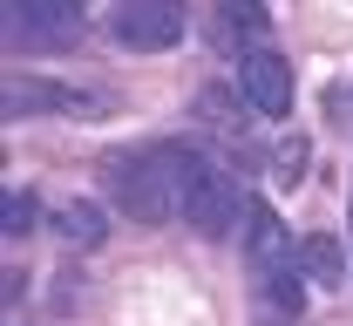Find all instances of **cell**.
Instances as JSON below:
<instances>
[{
  "instance_id": "6da1fadb",
  "label": "cell",
  "mask_w": 353,
  "mask_h": 326,
  "mask_svg": "<svg viewBox=\"0 0 353 326\" xmlns=\"http://www.w3.org/2000/svg\"><path fill=\"white\" fill-rule=\"evenodd\" d=\"M183 156L176 143H157V150H116L102 156V184L116 190V204L130 211L136 225H170L176 218V190H183Z\"/></svg>"
},
{
  "instance_id": "7a4b0ae2",
  "label": "cell",
  "mask_w": 353,
  "mask_h": 326,
  "mask_svg": "<svg viewBox=\"0 0 353 326\" xmlns=\"http://www.w3.org/2000/svg\"><path fill=\"white\" fill-rule=\"evenodd\" d=\"M176 218L204 238H224L238 225V190L224 170H211L204 156H183V190H176Z\"/></svg>"
},
{
  "instance_id": "3957f363",
  "label": "cell",
  "mask_w": 353,
  "mask_h": 326,
  "mask_svg": "<svg viewBox=\"0 0 353 326\" xmlns=\"http://www.w3.org/2000/svg\"><path fill=\"white\" fill-rule=\"evenodd\" d=\"M116 41L123 48H176L183 41V7L170 0H130V7H116Z\"/></svg>"
},
{
  "instance_id": "277c9868",
  "label": "cell",
  "mask_w": 353,
  "mask_h": 326,
  "mask_svg": "<svg viewBox=\"0 0 353 326\" xmlns=\"http://www.w3.org/2000/svg\"><path fill=\"white\" fill-rule=\"evenodd\" d=\"M245 252H252V265H259L265 279L299 272V245H292V232L279 225L272 204H245Z\"/></svg>"
},
{
  "instance_id": "5b68a950",
  "label": "cell",
  "mask_w": 353,
  "mask_h": 326,
  "mask_svg": "<svg viewBox=\"0 0 353 326\" xmlns=\"http://www.w3.org/2000/svg\"><path fill=\"white\" fill-rule=\"evenodd\" d=\"M238 89H245V102H252L259 116H285V109H292V68H285L272 48H252V54L238 61Z\"/></svg>"
},
{
  "instance_id": "8992f818",
  "label": "cell",
  "mask_w": 353,
  "mask_h": 326,
  "mask_svg": "<svg viewBox=\"0 0 353 326\" xmlns=\"http://www.w3.org/2000/svg\"><path fill=\"white\" fill-rule=\"evenodd\" d=\"M7 28L28 48H61V41L82 34V7H68V0H28V7L7 14Z\"/></svg>"
},
{
  "instance_id": "52a82bcc",
  "label": "cell",
  "mask_w": 353,
  "mask_h": 326,
  "mask_svg": "<svg viewBox=\"0 0 353 326\" xmlns=\"http://www.w3.org/2000/svg\"><path fill=\"white\" fill-rule=\"evenodd\" d=\"M7 109H68V116H88L102 109V95H82V89H54V82H7Z\"/></svg>"
},
{
  "instance_id": "ba28073f",
  "label": "cell",
  "mask_w": 353,
  "mask_h": 326,
  "mask_svg": "<svg viewBox=\"0 0 353 326\" xmlns=\"http://www.w3.org/2000/svg\"><path fill=\"white\" fill-rule=\"evenodd\" d=\"M299 258H306V272H312L319 285H347V252H340V238L312 232L306 245H299Z\"/></svg>"
},
{
  "instance_id": "9c48e42d",
  "label": "cell",
  "mask_w": 353,
  "mask_h": 326,
  "mask_svg": "<svg viewBox=\"0 0 353 326\" xmlns=\"http://www.w3.org/2000/svg\"><path fill=\"white\" fill-rule=\"evenodd\" d=\"M54 232L68 238V245H102L109 225H102V211H95V204H61V211H54Z\"/></svg>"
},
{
  "instance_id": "30bf717a",
  "label": "cell",
  "mask_w": 353,
  "mask_h": 326,
  "mask_svg": "<svg viewBox=\"0 0 353 326\" xmlns=\"http://www.w3.org/2000/svg\"><path fill=\"white\" fill-rule=\"evenodd\" d=\"M34 218H41L34 190H7V238H28V232H34Z\"/></svg>"
},
{
  "instance_id": "8fae6325",
  "label": "cell",
  "mask_w": 353,
  "mask_h": 326,
  "mask_svg": "<svg viewBox=\"0 0 353 326\" xmlns=\"http://www.w3.org/2000/svg\"><path fill=\"white\" fill-rule=\"evenodd\" d=\"M299 177H306V143L285 136L279 143V184H299Z\"/></svg>"
},
{
  "instance_id": "7c38bea8",
  "label": "cell",
  "mask_w": 353,
  "mask_h": 326,
  "mask_svg": "<svg viewBox=\"0 0 353 326\" xmlns=\"http://www.w3.org/2000/svg\"><path fill=\"white\" fill-rule=\"evenodd\" d=\"M265 292H272L285 313H299V306H306V285H299V272H279V279H265Z\"/></svg>"
},
{
  "instance_id": "4fadbf2b",
  "label": "cell",
  "mask_w": 353,
  "mask_h": 326,
  "mask_svg": "<svg viewBox=\"0 0 353 326\" xmlns=\"http://www.w3.org/2000/svg\"><path fill=\"white\" fill-rule=\"evenodd\" d=\"M231 109H238V102H231V95H224V89H204V116H211L218 130H231V123H238Z\"/></svg>"
}]
</instances>
